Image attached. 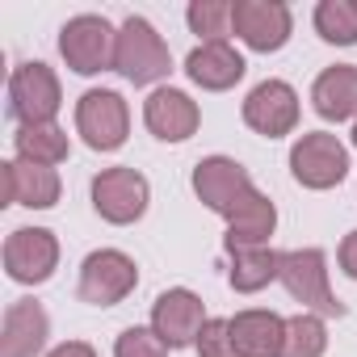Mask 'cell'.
Returning <instances> with one entry per match:
<instances>
[{
    "label": "cell",
    "instance_id": "2e32d148",
    "mask_svg": "<svg viewBox=\"0 0 357 357\" xmlns=\"http://www.w3.org/2000/svg\"><path fill=\"white\" fill-rule=\"evenodd\" d=\"M5 168V198L13 206H30V211H51L63 194L59 172L47 164H26V160H9Z\"/></svg>",
    "mask_w": 357,
    "mask_h": 357
},
{
    "label": "cell",
    "instance_id": "6da1fadb",
    "mask_svg": "<svg viewBox=\"0 0 357 357\" xmlns=\"http://www.w3.org/2000/svg\"><path fill=\"white\" fill-rule=\"evenodd\" d=\"M194 194L227 219V252H244V248H265L273 227H278V211L273 202L252 185V176L244 164L227 160V155H206L194 168Z\"/></svg>",
    "mask_w": 357,
    "mask_h": 357
},
{
    "label": "cell",
    "instance_id": "4fadbf2b",
    "mask_svg": "<svg viewBox=\"0 0 357 357\" xmlns=\"http://www.w3.org/2000/svg\"><path fill=\"white\" fill-rule=\"evenodd\" d=\"M244 122L265 135V139H282L298 126V93L286 80H261L248 97H244Z\"/></svg>",
    "mask_w": 357,
    "mask_h": 357
},
{
    "label": "cell",
    "instance_id": "44dd1931",
    "mask_svg": "<svg viewBox=\"0 0 357 357\" xmlns=\"http://www.w3.org/2000/svg\"><path fill=\"white\" fill-rule=\"evenodd\" d=\"M273 278H282V252H273L269 244H265V248L231 252V286H236L240 294H257V290H265Z\"/></svg>",
    "mask_w": 357,
    "mask_h": 357
},
{
    "label": "cell",
    "instance_id": "7c38bea8",
    "mask_svg": "<svg viewBox=\"0 0 357 357\" xmlns=\"http://www.w3.org/2000/svg\"><path fill=\"white\" fill-rule=\"evenodd\" d=\"M151 328L160 332V340L168 349H190L198 344L202 328H206V315H202V298L185 286L176 290H164L151 307Z\"/></svg>",
    "mask_w": 357,
    "mask_h": 357
},
{
    "label": "cell",
    "instance_id": "277c9868",
    "mask_svg": "<svg viewBox=\"0 0 357 357\" xmlns=\"http://www.w3.org/2000/svg\"><path fill=\"white\" fill-rule=\"evenodd\" d=\"M114 51H118V34L97 13H80L59 30V55L80 76H97V72L114 68Z\"/></svg>",
    "mask_w": 357,
    "mask_h": 357
},
{
    "label": "cell",
    "instance_id": "cb8c5ba5",
    "mask_svg": "<svg viewBox=\"0 0 357 357\" xmlns=\"http://www.w3.org/2000/svg\"><path fill=\"white\" fill-rule=\"evenodd\" d=\"M185 22L206 43H219L227 34V26H231V5H223V0H194L190 13H185Z\"/></svg>",
    "mask_w": 357,
    "mask_h": 357
},
{
    "label": "cell",
    "instance_id": "83f0119b",
    "mask_svg": "<svg viewBox=\"0 0 357 357\" xmlns=\"http://www.w3.org/2000/svg\"><path fill=\"white\" fill-rule=\"evenodd\" d=\"M47 357H97V349H93V344H84V340H68V344L51 349Z\"/></svg>",
    "mask_w": 357,
    "mask_h": 357
},
{
    "label": "cell",
    "instance_id": "d6986e66",
    "mask_svg": "<svg viewBox=\"0 0 357 357\" xmlns=\"http://www.w3.org/2000/svg\"><path fill=\"white\" fill-rule=\"evenodd\" d=\"M311 101H315V114L328 118V122L357 118V68L336 63V68L319 72V80L311 84Z\"/></svg>",
    "mask_w": 357,
    "mask_h": 357
},
{
    "label": "cell",
    "instance_id": "8992f818",
    "mask_svg": "<svg viewBox=\"0 0 357 357\" xmlns=\"http://www.w3.org/2000/svg\"><path fill=\"white\" fill-rule=\"evenodd\" d=\"M290 172H294V181L307 185V190H332L344 181V172H349V151L336 135L328 130H311L303 135L294 147H290Z\"/></svg>",
    "mask_w": 357,
    "mask_h": 357
},
{
    "label": "cell",
    "instance_id": "9a60e30c",
    "mask_svg": "<svg viewBox=\"0 0 357 357\" xmlns=\"http://www.w3.org/2000/svg\"><path fill=\"white\" fill-rule=\"evenodd\" d=\"M185 72H190V80H194L198 89H206V93H223V89H231V84L244 80L248 63H244V55H240L227 38H219V43H202V47H194L190 59H185Z\"/></svg>",
    "mask_w": 357,
    "mask_h": 357
},
{
    "label": "cell",
    "instance_id": "603a6c76",
    "mask_svg": "<svg viewBox=\"0 0 357 357\" xmlns=\"http://www.w3.org/2000/svg\"><path fill=\"white\" fill-rule=\"evenodd\" d=\"M328 349V328L319 315L303 311L294 319H286V340H282V357H324Z\"/></svg>",
    "mask_w": 357,
    "mask_h": 357
},
{
    "label": "cell",
    "instance_id": "e0dca14e",
    "mask_svg": "<svg viewBox=\"0 0 357 357\" xmlns=\"http://www.w3.org/2000/svg\"><path fill=\"white\" fill-rule=\"evenodd\" d=\"M47 311L34 298H17L5 311V332H0V357H38L47 344Z\"/></svg>",
    "mask_w": 357,
    "mask_h": 357
},
{
    "label": "cell",
    "instance_id": "5b68a950",
    "mask_svg": "<svg viewBox=\"0 0 357 357\" xmlns=\"http://www.w3.org/2000/svg\"><path fill=\"white\" fill-rule=\"evenodd\" d=\"M147 198H151V190H147V176L139 168L122 164V168H105V172L93 176V211L114 227H126V223L143 219Z\"/></svg>",
    "mask_w": 357,
    "mask_h": 357
},
{
    "label": "cell",
    "instance_id": "d4e9b609",
    "mask_svg": "<svg viewBox=\"0 0 357 357\" xmlns=\"http://www.w3.org/2000/svg\"><path fill=\"white\" fill-rule=\"evenodd\" d=\"M114 357H168V344L155 328H126L114 344Z\"/></svg>",
    "mask_w": 357,
    "mask_h": 357
},
{
    "label": "cell",
    "instance_id": "ac0fdd59",
    "mask_svg": "<svg viewBox=\"0 0 357 357\" xmlns=\"http://www.w3.org/2000/svg\"><path fill=\"white\" fill-rule=\"evenodd\" d=\"M231 340H236V357H282V340H286V319L273 311H240L231 319Z\"/></svg>",
    "mask_w": 357,
    "mask_h": 357
},
{
    "label": "cell",
    "instance_id": "52a82bcc",
    "mask_svg": "<svg viewBox=\"0 0 357 357\" xmlns=\"http://www.w3.org/2000/svg\"><path fill=\"white\" fill-rule=\"evenodd\" d=\"M76 130L93 151H118L130 130V109L114 89H89L76 101Z\"/></svg>",
    "mask_w": 357,
    "mask_h": 357
},
{
    "label": "cell",
    "instance_id": "7a4b0ae2",
    "mask_svg": "<svg viewBox=\"0 0 357 357\" xmlns=\"http://www.w3.org/2000/svg\"><path fill=\"white\" fill-rule=\"evenodd\" d=\"M114 72H122V80H130L135 89L155 84L172 72V55L164 47V38L155 34V26L147 17H126L118 30V51H114Z\"/></svg>",
    "mask_w": 357,
    "mask_h": 357
},
{
    "label": "cell",
    "instance_id": "ba28073f",
    "mask_svg": "<svg viewBox=\"0 0 357 357\" xmlns=\"http://www.w3.org/2000/svg\"><path fill=\"white\" fill-rule=\"evenodd\" d=\"M59 80L47 63H22L13 68L9 76V114L22 122V126H43V122H55L59 114Z\"/></svg>",
    "mask_w": 357,
    "mask_h": 357
},
{
    "label": "cell",
    "instance_id": "5bb4252c",
    "mask_svg": "<svg viewBox=\"0 0 357 357\" xmlns=\"http://www.w3.org/2000/svg\"><path fill=\"white\" fill-rule=\"evenodd\" d=\"M143 122L164 143H185L198 130L202 114H198V101H190V93H181V89H155L143 101Z\"/></svg>",
    "mask_w": 357,
    "mask_h": 357
},
{
    "label": "cell",
    "instance_id": "30bf717a",
    "mask_svg": "<svg viewBox=\"0 0 357 357\" xmlns=\"http://www.w3.org/2000/svg\"><path fill=\"white\" fill-rule=\"evenodd\" d=\"M290 9L282 0H236L231 5V30L244 47L269 55V51H282L286 38H290Z\"/></svg>",
    "mask_w": 357,
    "mask_h": 357
},
{
    "label": "cell",
    "instance_id": "f1b7e54d",
    "mask_svg": "<svg viewBox=\"0 0 357 357\" xmlns=\"http://www.w3.org/2000/svg\"><path fill=\"white\" fill-rule=\"evenodd\" d=\"M353 147H357V122H353Z\"/></svg>",
    "mask_w": 357,
    "mask_h": 357
},
{
    "label": "cell",
    "instance_id": "9c48e42d",
    "mask_svg": "<svg viewBox=\"0 0 357 357\" xmlns=\"http://www.w3.org/2000/svg\"><path fill=\"white\" fill-rule=\"evenodd\" d=\"M135 286H139V265L118 248L89 252L84 265H80V298L93 303V307H114Z\"/></svg>",
    "mask_w": 357,
    "mask_h": 357
},
{
    "label": "cell",
    "instance_id": "4316f807",
    "mask_svg": "<svg viewBox=\"0 0 357 357\" xmlns=\"http://www.w3.org/2000/svg\"><path fill=\"white\" fill-rule=\"evenodd\" d=\"M340 269H344L349 278H357V231H349L344 244H340Z\"/></svg>",
    "mask_w": 357,
    "mask_h": 357
},
{
    "label": "cell",
    "instance_id": "484cf974",
    "mask_svg": "<svg viewBox=\"0 0 357 357\" xmlns=\"http://www.w3.org/2000/svg\"><path fill=\"white\" fill-rule=\"evenodd\" d=\"M198 357H236L231 319H206V328L198 336Z\"/></svg>",
    "mask_w": 357,
    "mask_h": 357
},
{
    "label": "cell",
    "instance_id": "ffe728a7",
    "mask_svg": "<svg viewBox=\"0 0 357 357\" xmlns=\"http://www.w3.org/2000/svg\"><path fill=\"white\" fill-rule=\"evenodd\" d=\"M13 143H17V160H26V164H47V168L63 164V160H68V151H72L68 130H59L55 122H43V126H22Z\"/></svg>",
    "mask_w": 357,
    "mask_h": 357
},
{
    "label": "cell",
    "instance_id": "8fae6325",
    "mask_svg": "<svg viewBox=\"0 0 357 357\" xmlns=\"http://www.w3.org/2000/svg\"><path fill=\"white\" fill-rule=\"evenodd\" d=\"M59 265V240L47 227H17L5 240V269L22 286H38Z\"/></svg>",
    "mask_w": 357,
    "mask_h": 357
},
{
    "label": "cell",
    "instance_id": "7402d4cb",
    "mask_svg": "<svg viewBox=\"0 0 357 357\" xmlns=\"http://www.w3.org/2000/svg\"><path fill=\"white\" fill-rule=\"evenodd\" d=\"M315 30L332 47H353L357 43V0H319Z\"/></svg>",
    "mask_w": 357,
    "mask_h": 357
},
{
    "label": "cell",
    "instance_id": "3957f363",
    "mask_svg": "<svg viewBox=\"0 0 357 357\" xmlns=\"http://www.w3.org/2000/svg\"><path fill=\"white\" fill-rule=\"evenodd\" d=\"M282 286L290 290L294 303H303L311 315H344V303L328 286V257L319 248H294L282 252Z\"/></svg>",
    "mask_w": 357,
    "mask_h": 357
}]
</instances>
